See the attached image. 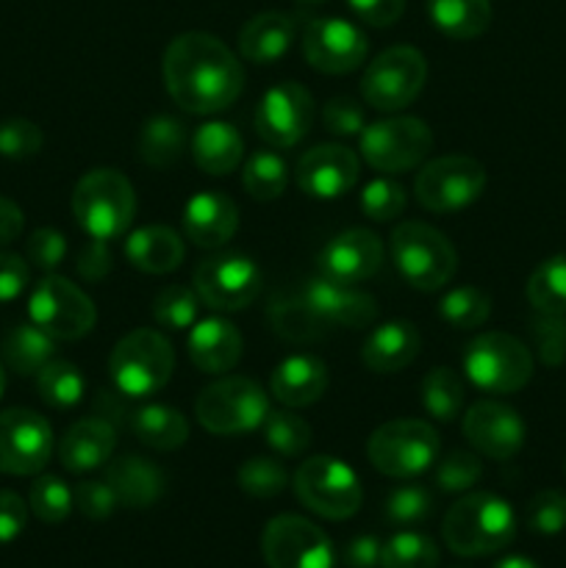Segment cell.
Wrapping results in <instances>:
<instances>
[{"label":"cell","mask_w":566,"mask_h":568,"mask_svg":"<svg viewBox=\"0 0 566 568\" xmlns=\"http://www.w3.org/2000/svg\"><path fill=\"white\" fill-rule=\"evenodd\" d=\"M105 483L114 488L120 505L133 510L150 508L164 494V471L142 455H122L105 466Z\"/></svg>","instance_id":"4316f807"},{"label":"cell","mask_w":566,"mask_h":568,"mask_svg":"<svg viewBox=\"0 0 566 568\" xmlns=\"http://www.w3.org/2000/svg\"><path fill=\"white\" fill-rule=\"evenodd\" d=\"M420 331L411 322L394 320L383 322V325H377L366 336L361 358H364L366 369L377 372V375H394V372L405 369L420 355Z\"/></svg>","instance_id":"83f0119b"},{"label":"cell","mask_w":566,"mask_h":568,"mask_svg":"<svg viewBox=\"0 0 566 568\" xmlns=\"http://www.w3.org/2000/svg\"><path fill=\"white\" fill-rule=\"evenodd\" d=\"M183 231L200 250L225 247L239 231V209L225 192H200L183 209Z\"/></svg>","instance_id":"603a6c76"},{"label":"cell","mask_w":566,"mask_h":568,"mask_svg":"<svg viewBox=\"0 0 566 568\" xmlns=\"http://www.w3.org/2000/svg\"><path fill=\"white\" fill-rule=\"evenodd\" d=\"M270 399L247 377H222L200 392L194 416L214 436H239L264 425Z\"/></svg>","instance_id":"ba28073f"},{"label":"cell","mask_w":566,"mask_h":568,"mask_svg":"<svg viewBox=\"0 0 566 568\" xmlns=\"http://www.w3.org/2000/svg\"><path fill=\"white\" fill-rule=\"evenodd\" d=\"M327 366L314 355H289L275 366L270 377V388L277 403L286 408H305L325 397L327 392Z\"/></svg>","instance_id":"484cf974"},{"label":"cell","mask_w":566,"mask_h":568,"mask_svg":"<svg viewBox=\"0 0 566 568\" xmlns=\"http://www.w3.org/2000/svg\"><path fill=\"white\" fill-rule=\"evenodd\" d=\"M297 39V20L283 11H264L244 22L239 33V53L253 64H275Z\"/></svg>","instance_id":"f1b7e54d"},{"label":"cell","mask_w":566,"mask_h":568,"mask_svg":"<svg viewBox=\"0 0 566 568\" xmlns=\"http://www.w3.org/2000/svg\"><path fill=\"white\" fill-rule=\"evenodd\" d=\"M125 258L148 275H166L178 270L186 258L183 239L172 227L164 225H144L128 233L125 239Z\"/></svg>","instance_id":"f546056e"},{"label":"cell","mask_w":566,"mask_h":568,"mask_svg":"<svg viewBox=\"0 0 566 568\" xmlns=\"http://www.w3.org/2000/svg\"><path fill=\"white\" fill-rule=\"evenodd\" d=\"M53 455V427L28 408L0 414V475H39Z\"/></svg>","instance_id":"2e32d148"},{"label":"cell","mask_w":566,"mask_h":568,"mask_svg":"<svg viewBox=\"0 0 566 568\" xmlns=\"http://www.w3.org/2000/svg\"><path fill=\"white\" fill-rule=\"evenodd\" d=\"M316 264H320V275L336 283L355 286V283L370 281L383 266L381 236L366 227H350L322 247Z\"/></svg>","instance_id":"44dd1931"},{"label":"cell","mask_w":566,"mask_h":568,"mask_svg":"<svg viewBox=\"0 0 566 568\" xmlns=\"http://www.w3.org/2000/svg\"><path fill=\"white\" fill-rule=\"evenodd\" d=\"M533 344L547 366L566 361V314H538L533 322Z\"/></svg>","instance_id":"f5cc1de1"},{"label":"cell","mask_w":566,"mask_h":568,"mask_svg":"<svg viewBox=\"0 0 566 568\" xmlns=\"http://www.w3.org/2000/svg\"><path fill=\"white\" fill-rule=\"evenodd\" d=\"M200 297L189 286H166L155 294L153 300V320L155 325L166 331H186L198 322Z\"/></svg>","instance_id":"f6af8a7d"},{"label":"cell","mask_w":566,"mask_h":568,"mask_svg":"<svg viewBox=\"0 0 566 568\" xmlns=\"http://www.w3.org/2000/svg\"><path fill=\"white\" fill-rule=\"evenodd\" d=\"M78 275L89 283H100L111 272V253L105 242H89V247L78 255Z\"/></svg>","instance_id":"94428289"},{"label":"cell","mask_w":566,"mask_h":568,"mask_svg":"<svg viewBox=\"0 0 566 568\" xmlns=\"http://www.w3.org/2000/svg\"><path fill=\"white\" fill-rule=\"evenodd\" d=\"M294 3H297L300 9H320V6H325L327 0H294Z\"/></svg>","instance_id":"03108f58"},{"label":"cell","mask_w":566,"mask_h":568,"mask_svg":"<svg viewBox=\"0 0 566 568\" xmlns=\"http://www.w3.org/2000/svg\"><path fill=\"white\" fill-rule=\"evenodd\" d=\"M386 519L392 525L411 527L427 521L433 510V497L425 486H400L386 497Z\"/></svg>","instance_id":"681fc988"},{"label":"cell","mask_w":566,"mask_h":568,"mask_svg":"<svg viewBox=\"0 0 566 568\" xmlns=\"http://www.w3.org/2000/svg\"><path fill=\"white\" fill-rule=\"evenodd\" d=\"M164 87L183 111L198 116L216 114L242 94L244 70L222 39L189 31L164 50Z\"/></svg>","instance_id":"6da1fadb"},{"label":"cell","mask_w":566,"mask_h":568,"mask_svg":"<svg viewBox=\"0 0 566 568\" xmlns=\"http://www.w3.org/2000/svg\"><path fill=\"white\" fill-rule=\"evenodd\" d=\"M236 483L247 497L255 499H272L289 486L286 466L270 455H255V458L244 460L236 471Z\"/></svg>","instance_id":"ee69618b"},{"label":"cell","mask_w":566,"mask_h":568,"mask_svg":"<svg viewBox=\"0 0 566 568\" xmlns=\"http://www.w3.org/2000/svg\"><path fill=\"white\" fill-rule=\"evenodd\" d=\"M438 316L455 331H472L486 325L492 316V297L475 286H455L438 303Z\"/></svg>","instance_id":"60d3db41"},{"label":"cell","mask_w":566,"mask_h":568,"mask_svg":"<svg viewBox=\"0 0 566 568\" xmlns=\"http://www.w3.org/2000/svg\"><path fill=\"white\" fill-rule=\"evenodd\" d=\"M3 392H6V369L3 364H0V397H3Z\"/></svg>","instance_id":"003e7915"},{"label":"cell","mask_w":566,"mask_h":568,"mask_svg":"<svg viewBox=\"0 0 566 568\" xmlns=\"http://www.w3.org/2000/svg\"><path fill=\"white\" fill-rule=\"evenodd\" d=\"M242 183L244 192L253 200H264V203L277 200L289 186L286 161L277 153H272V150H259V153L250 155L247 164H244Z\"/></svg>","instance_id":"f35d334b"},{"label":"cell","mask_w":566,"mask_h":568,"mask_svg":"<svg viewBox=\"0 0 566 568\" xmlns=\"http://www.w3.org/2000/svg\"><path fill=\"white\" fill-rule=\"evenodd\" d=\"M347 6L372 28L394 26L405 11V0H347Z\"/></svg>","instance_id":"6f0895ef"},{"label":"cell","mask_w":566,"mask_h":568,"mask_svg":"<svg viewBox=\"0 0 566 568\" xmlns=\"http://www.w3.org/2000/svg\"><path fill=\"white\" fill-rule=\"evenodd\" d=\"M322 122L333 136H355L366 128L364 105L358 100L338 94V98L327 100V105L322 109Z\"/></svg>","instance_id":"11a10c76"},{"label":"cell","mask_w":566,"mask_h":568,"mask_svg":"<svg viewBox=\"0 0 566 568\" xmlns=\"http://www.w3.org/2000/svg\"><path fill=\"white\" fill-rule=\"evenodd\" d=\"M44 136L42 128L31 120H22V116H14V120L0 122V155L11 161H26L33 159V155L42 150Z\"/></svg>","instance_id":"f907efd6"},{"label":"cell","mask_w":566,"mask_h":568,"mask_svg":"<svg viewBox=\"0 0 566 568\" xmlns=\"http://www.w3.org/2000/svg\"><path fill=\"white\" fill-rule=\"evenodd\" d=\"M427 81V61L411 44H394L372 59L361 78V94L375 111L408 109Z\"/></svg>","instance_id":"30bf717a"},{"label":"cell","mask_w":566,"mask_h":568,"mask_svg":"<svg viewBox=\"0 0 566 568\" xmlns=\"http://www.w3.org/2000/svg\"><path fill=\"white\" fill-rule=\"evenodd\" d=\"M194 292L209 308L233 314L261 294V270L253 258L239 253H222L203 258L194 270Z\"/></svg>","instance_id":"5bb4252c"},{"label":"cell","mask_w":566,"mask_h":568,"mask_svg":"<svg viewBox=\"0 0 566 568\" xmlns=\"http://www.w3.org/2000/svg\"><path fill=\"white\" fill-rule=\"evenodd\" d=\"M361 161L358 155L342 144H320L311 148L297 161L300 192L314 200H338L358 183Z\"/></svg>","instance_id":"ffe728a7"},{"label":"cell","mask_w":566,"mask_h":568,"mask_svg":"<svg viewBox=\"0 0 566 568\" xmlns=\"http://www.w3.org/2000/svg\"><path fill=\"white\" fill-rule=\"evenodd\" d=\"M261 430L266 444L286 458H297L311 447V425L294 410H270Z\"/></svg>","instance_id":"7bdbcfd3"},{"label":"cell","mask_w":566,"mask_h":568,"mask_svg":"<svg viewBox=\"0 0 566 568\" xmlns=\"http://www.w3.org/2000/svg\"><path fill=\"white\" fill-rule=\"evenodd\" d=\"M405 189L400 186L397 181H388V178H377V181H370L361 192V211L364 216L375 222H392L397 220L405 211Z\"/></svg>","instance_id":"c3c4849f"},{"label":"cell","mask_w":566,"mask_h":568,"mask_svg":"<svg viewBox=\"0 0 566 568\" xmlns=\"http://www.w3.org/2000/svg\"><path fill=\"white\" fill-rule=\"evenodd\" d=\"M28 525V505L20 494L0 491V544H11Z\"/></svg>","instance_id":"91938a15"},{"label":"cell","mask_w":566,"mask_h":568,"mask_svg":"<svg viewBox=\"0 0 566 568\" xmlns=\"http://www.w3.org/2000/svg\"><path fill=\"white\" fill-rule=\"evenodd\" d=\"M388 250L400 277L420 292H438L458 270L449 239L425 222H400L388 239Z\"/></svg>","instance_id":"5b68a950"},{"label":"cell","mask_w":566,"mask_h":568,"mask_svg":"<svg viewBox=\"0 0 566 568\" xmlns=\"http://www.w3.org/2000/svg\"><path fill=\"white\" fill-rule=\"evenodd\" d=\"M438 433L422 419H394L377 427L366 442V455L381 475L411 480L436 464Z\"/></svg>","instance_id":"52a82bcc"},{"label":"cell","mask_w":566,"mask_h":568,"mask_svg":"<svg viewBox=\"0 0 566 568\" xmlns=\"http://www.w3.org/2000/svg\"><path fill=\"white\" fill-rule=\"evenodd\" d=\"M270 325L277 336L289 338V342H320L331 333V327L316 316V311L311 308L303 300V294L297 297H275L270 305Z\"/></svg>","instance_id":"d590c367"},{"label":"cell","mask_w":566,"mask_h":568,"mask_svg":"<svg viewBox=\"0 0 566 568\" xmlns=\"http://www.w3.org/2000/svg\"><path fill=\"white\" fill-rule=\"evenodd\" d=\"M300 294L331 331H342V327L361 331L377 320V300L372 294L331 281L325 275L311 277Z\"/></svg>","instance_id":"7402d4cb"},{"label":"cell","mask_w":566,"mask_h":568,"mask_svg":"<svg viewBox=\"0 0 566 568\" xmlns=\"http://www.w3.org/2000/svg\"><path fill=\"white\" fill-rule=\"evenodd\" d=\"M26 227V216H22V209L9 197H0V247L17 242Z\"/></svg>","instance_id":"be15d7a7"},{"label":"cell","mask_w":566,"mask_h":568,"mask_svg":"<svg viewBox=\"0 0 566 568\" xmlns=\"http://www.w3.org/2000/svg\"><path fill=\"white\" fill-rule=\"evenodd\" d=\"M244 155V139L231 122H203L192 136V159L205 175H231Z\"/></svg>","instance_id":"4dcf8cb0"},{"label":"cell","mask_w":566,"mask_h":568,"mask_svg":"<svg viewBox=\"0 0 566 568\" xmlns=\"http://www.w3.org/2000/svg\"><path fill=\"white\" fill-rule=\"evenodd\" d=\"M444 544L461 558H481L508 547L516 536L514 508L503 497L475 491L447 510L442 525Z\"/></svg>","instance_id":"7a4b0ae2"},{"label":"cell","mask_w":566,"mask_h":568,"mask_svg":"<svg viewBox=\"0 0 566 568\" xmlns=\"http://www.w3.org/2000/svg\"><path fill=\"white\" fill-rule=\"evenodd\" d=\"M83 388H87V381L70 361H50L37 375V392L50 408H72L81 403Z\"/></svg>","instance_id":"ab89813d"},{"label":"cell","mask_w":566,"mask_h":568,"mask_svg":"<svg viewBox=\"0 0 566 568\" xmlns=\"http://www.w3.org/2000/svg\"><path fill=\"white\" fill-rule=\"evenodd\" d=\"M481 477H483L481 458L472 453H461V449L438 460L436 469H433V483H436L438 491L444 494L469 491Z\"/></svg>","instance_id":"7dc6e473"},{"label":"cell","mask_w":566,"mask_h":568,"mask_svg":"<svg viewBox=\"0 0 566 568\" xmlns=\"http://www.w3.org/2000/svg\"><path fill=\"white\" fill-rule=\"evenodd\" d=\"M261 555L270 568H333V544L303 516H275L261 536Z\"/></svg>","instance_id":"9a60e30c"},{"label":"cell","mask_w":566,"mask_h":568,"mask_svg":"<svg viewBox=\"0 0 566 568\" xmlns=\"http://www.w3.org/2000/svg\"><path fill=\"white\" fill-rule=\"evenodd\" d=\"M72 214L94 242L122 239L137 216L133 183L120 170H92L72 189Z\"/></svg>","instance_id":"3957f363"},{"label":"cell","mask_w":566,"mask_h":568,"mask_svg":"<svg viewBox=\"0 0 566 568\" xmlns=\"http://www.w3.org/2000/svg\"><path fill=\"white\" fill-rule=\"evenodd\" d=\"M427 17L449 39H475L492 26V0H427Z\"/></svg>","instance_id":"d6a6232c"},{"label":"cell","mask_w":566,"mask_h":568,"mask_svg":"<svg viewBox=\"0 0 566 568\" xmlns=\"http://www.w3.org/2000/svg\"><path fill=\"white\" fill-rule=\"evenodd\" d=\"M26 255L37 270L53 272L67 255L64 233L53 231V227H39V231H33L31 239H28Z\"/></svg>","instance_id":"9f6ffc18"},{"label":"cell","mask_w":566,"mask_h":568,"mask_svg":"<svg viewBox=\"0 0 566 568\" xmlns=\"http://www.w3.org/2000/svg\"><path fill=\"white\" fill-rule=\"evenodd\" d=\"M28 314L55 342H75L92 333L98 311L89 294L61 275H48L33 286Z\"/></svg>","instance_id":"8fae6325"},{"label":"cell","mask_w":566,"mask_h":568,"mask_svg":"<svg viewBox=\"0 0 566 568\" xmlns=\"http://www.w3.org/2000/svg\"><path fill=\"white\" fill-rule=\"evenodd\" d=\"M422 405L438 422H455L464 410V381L449 366H436L422 377Z\"/></svg>","instance_id":"8d00e7d4"},{"label":"cell","mask_w":566,"mask_h":568,"mask_svg":"<svg viewBox=\"0 0 566 568\" xmlns=\"http://www.w3.org/2000/svg\"><path fill=\"white\" fill-rule=\"evenodd\" d=\"M527 527L538 536H558L566 530V494L547 488L527 505Z\"/></svg>","instance_id":"816d5d0a"},{"label":"cell","mask_w":566,"mask_h":568,"mask_svg":"<svg viewBox=\"0 0 566 568\" xmlns=\"http://www.w3.org/2000/svg\"><path fill=\"white\" fill-rule=\"evenodd\" d=\"M525 292L538 314H566V253L542 261L533 270Z\"/></svg>","instance_id":"74e56055"},{"label":"cell","mask_w":566,"mask_h":568,"mask_svg":"<svg viewBox=\"0 0 566 568\" xmlns=\"http://www.w3.org/2000/svg\"><path fill=\"white\" fill-rule=\"evenodd\" d=\"M314 122V98L297 81H283L266 89L255 109V131L270 148L286 150L305 139Z\"/></svg>","instance_id":"e0dca14e"},{"label":"cell","mask_w":566,"mask_h":568,"mask_svg":"<svg viewBox=\"0 0 566 568\" xmlns=\"http://www.w3.org/2000/svg\"><path fill=\"white\" fill-rule=\"evenodd\" d=\"M438 547L425 532H397L383 544L381 568H436Z\"/></svg>","instance_id":"b9f144b4"},{"label":"cell","mask_w":566,"mask_h":568,"mask_svg":"<svg viewBox=\"0 0 566 568\" xmlns=\"http://www.w3.org/2000/svg\"><path fill=\"white\" fill-rule=\"evenodd\" d=\"M31 281V270L14 253H0V303H11L20 297Z\"/></svg>","instance_id":"680465c9"},{"label":"cell","mask_w":566,"mask_h":568,"mask_svg":"<svg viewBox=\"0 0 566 568\" xmlns=\"http://www.w3.org/2000/svg\"><path fill=\"white\" fill-rule=\"evenodd\" d=\"M128 427L144 447L159 449V453L181 449L189 438L186 416L170 405H142V408L133 410Z\"/></svg>","instance_id":"1f68e13d"},{"label":"cell","mask_w":566,"mask_h":568,"mask_svg":"<svg viewBox=\"0 0 566 568\" xmlns=\"http://www.w3.org/2000/svg\"><path fill=\"white\" fill-rule=\"evenodd\" d=\"M28 505H31L33 516L44 521V525H61L72 514V508H75L70 486L53 475H42L33 480Z\"/></svg>","instance_id":"bcb514c9"},{"label":"cell","mask_w":566,"mask_h":568,"mask_svg":"<svg viewBox=\"0 0 566 568\" xmlns=\"http://www.w3.org/2000/svg\"><path fill=\"white\" fill-rule=\"evenodd\" d=\"M464 375L486 394H516L530 383L533 355L511 333H481L464 349Z\"/></svg>","instance_id":"8992f818"},{"label":"cell","mask_w":566,"mask_h":568,"mask_svg":"<svg viewBox=\"0 0 566 568\" xmlns=\"http://www.w3.org/2000/svg\"><path fill=\"white\" fill-rule=\"evenodd\" d=\"M364 31L342 17H314L303 33V55L316 72L347 75L366 61Z\"/></svg>","instance_id":"ac0fdd59"},{"label":"cell","mask_w":566,"mask_h":568,"mask_svg":"<svg viewBox=\"0 0 566 568\" xmlns=\"http://www.w3.org/2000/svg\"><path fill=\"white\" fill-rule=\"evenodd\" d=\"M117 449V427L103 416L75 422L59 444V460L72 475L94 471L111 460Z\"/></svg>","instance_id":"d4e9b609"},{"label":"cell","mask_w":566,"mask_h":568,"mask_svg":"<svg viewBox=\"0 0 566 568\" xmlns=\"http://www.w3.org/2000/svg\"><path fill=\"white\" fill-rule=\"evenodd\" d=\"M361 136V155L377 172H408L433 150V133L420 116H388L372 122Z\"/></svg>","instance_id":"4fadbf2b"},{"label":"cell","mask_w":566,"mask_h":568,"mask_svg":"<svg viewBox=\"0 0 566 568\" xmlns=\"http://www.w3.org/2000/svg\"><path fill=\"white\" fill-rule=\"evenodd\" d=\"M294 494L311 514L331 521H344L358 514L361 491L358 475L344 460L314 455L294 471Z\"/></svg>","instance_id":"9c48e42d"},{"label":"cell","mask_w":566,"mask_h":568,"mask_svg":"<svg viewBox=\"0 0 566 568\" xmlns=\"http://www.w3.org/2000/svg\"><path fill=\"white\" fill-rule=\"evenodd\" d=\"M383 544L375 536H355L344 547V564L347 568H381Z\"/></svg>","instance_id":"6125c7cd"},{"label":"cell","mask_w":566,"mask_h":568,"mask_svg":"<svg viewBox=\"0 0 566 568\" xmlns=\"http://www.w3.org/2000/svg\"><path fill=\"white\" fill-rule=\"evenodd\" d=\"M486 189V166L469 155H442L416 175L414 194L433 214H455L475 203Z\"/></svg>","instance_id":"7c38bea8"},{"label":"cell","mask_w":566,"mask_h":568,"mask_svg":"<svg viewBox=\"0 0 566 568\" xmlns=\"http://www.w3.org/2000/svg\"><path fill=\"white\" fill-rule=\"evenodd\" d=\"M183 150H186V125L175 116H150L139 131V155L144 164L155 166V170L178 164Z\"/></svg>","instance_id":"e575fe53"},{"label":"cell","mask_w":566,"mask_h":568,"mask_svg":"<svg viewBox=\"0 0 566 568\" xmlns=\"http://www.w3.org/2000/svg\"><path fill=\"white\" fill-rule=\"evenodd\" d=\"M494 568H538L530 558H522V555H511V558L499 560Z\"/></svg>","instance_id":"e7e4bbea"},{"label":"cell","mask_w":566,"mask_h":568,"mask_svg":"<svg viewBox=\"0 0 566 568\" xmlns=\"http://www.w3.org/2000/svg\"><path fill=\"white\" fill-rule=\"evenodd\" d=\"M464 436L481 455L492 460H508L525 447V422L511 405L497 399H481L464 414Z\"/></svg>","instance_id":"d6986e66"},{"label":"cell","mask_w":566,"mask_h":568,"mask_svg":"<svg viewBox=\"0 0 566 568\" xmlns=\"http://www.w3.org/2000/svg\"><path fill=\"white\" fill-rule=\"evenodd\" d=\"M175 369L172 344L159 331L139 327L114 344L109 355V377L117 392L128 399L159 394Z\"/></svg>","instance_id":"277c9868"},{"label":"cell","mask_w":566,"mask_h":568,"mask_svg":"<svg viewBox=\"0 0 566 568\" xmlns=\"http://www.w3.org/2000/svg\"><path fill=\"white\" fill-rule=\"evenodd\" d=\"M72 503H75V508L92 521L109 519V516H114V510L120 508V499H117L114 488L105 480L78 483L75 491H72Z\"/></svg>","instance_id":"db71d44e"},{"label":"cell","mask_w":566,"mask_h":568,"mask_svg":"<svg viewBox=\"0 0 566 568\" xmlns=\"http://www.w3.org/2000/svg\"><path fill=\"white\" fill-rule=\"evenodd\" d=\"M186 344L192 364L205 375H225L242 361L244 353V338L239 327L222 316L194 322Z\"/></svg>","instance_id":"cb8c5ba5"},{"label":"cell","mask_w":566,"mask_h":568,"mask_svg":"<svg viewBox=\"0 0 566 568\" xmlns=\"http://www.w3.org/2000/svg\"><path fill=\"white\" fill-rule=\"evenodd\" d=\"M3 361L11 372L28 377L39 375L44 364L53 361L55 338L48 336L42 327H37L33 322H22V325H14L3 336Z\"/></svg>","instance_id":"836d02e7"}]
</instances>
